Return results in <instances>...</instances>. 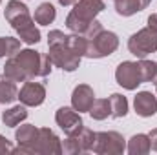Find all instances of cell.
I'll use <instances>...</instances> for the list:
<instances>
[{"instance_id": "6da1fadb", "label": "cell", "mask_w": 157, "mask_h": 155, "mask_svg": "<svg viewBox=\"0 0 157 155\" xmlns=\"http://www.w3.org/2000/svg\"><path fill=\"white\" fill-rule=\"evenodd\" d=\"M51 60L48 55L35 49H20L6 60L4 75L15 82H26L37 77H48L51 73Z\"/></svg>"}, {"instance_id": "7a4b0ae2", "label": "cell", "mask_w": 157, "mask_h": 155, "mask_svg": "<svg viewBox=\"0 0 157 155\" xmlns=\"http://www.w3.org/2000/svg\"><path fill=\"white\" fill-rule=\"evenodd\" d=\"M102 0H77L73 4V9L66 17V28L71 33L84 35L86 29L91 26V22L97 18L101 11H104Z\"/></svg>"}, {"instance_id": "3957f363", "label": "cell", "mask_w": 157, "mask_h": 155, "mask_svg": "<svg viewBox=\"0 0 157 155\" xmlns=\"http://www.w3.org/2000/svg\"><path fill=\"white\" fill-rule=\"evenodd\" d=\"M119 47V37L113 31H101L97 37L88 39L86 42V53L84 57L88 59H102V57H110L117 51Z\"/></svg>"}, {"instance_id": "277c9868", "label": "cell", "mask_w": 157, "mask_h": 155, "mask_svg": "<svg viewBox=\"0 0 157 155\" xmlns=\"http://www.w3.org/2000/svg\"><path fill=\"white\" fill-rule=\"evenodd\" d=\"M49 51H48V57L51 60V64L55 68H60L62 71H75L78 66H80V55H77L70 46H68V37L64 42L60 44H53V46H48Z\"/></svg>"}, {"instance_id": "5b68a950", "label": "cell", "mask_w": 157, "mask_h": 155, "mask_svg": "<svg viewBox=\"0 0 157 155\" xmlns=\"http://www.w3.org/2000/svg\"><path fill=\"white\" fill-rule=\"evenodd\" d=\"M91 152L97 155H119L126 152V139L119 131H99Z\"/></svg>"}, {"instance_id": "8992f818", "label": "cell", "mask_w": 157, "mask_h": 155, "mask_svg": "<svg viewBox=\"0 0 157 155\" xmlns=\"http://www.w3.org/2000/svg\"><path fill=\"white\" fill-rule=\"evenodd\" d=\"M128 49L137 59H144L150 53H155L157 51V33L152 31L150 28L139 29L137 33H133L128 39Z\"/></svg>"}, {"instance_id": "52a82bcc", "label": "cell", "mask_w": 157, "mask_h": 155, "mask_svg": "<svg viewBox=\"0 0 157 155\" xmlns=\"http://www.w3.org/2000/svg\"><path fill=\"white\" fill-rule=\"evenodd\" d=\"M4 17H6V20L11 24V28L15 31H18L24 26L35 22V18L29 15L28 6L24 2H20V0H9L6 4V9H4Z\"/></svg>"}, {"instance_id": "ba28073f", "label": "cell", "mask_w": 157, "mask_h": 155, "mask_svg": "<svg viewBox=\"0 0 157 155\" xmlns=\"http://www.w3.org/2000/svg\"><path fill=\"white\" fill-rule=\"evenodd\" d=\"M39 139V128L33 124H22L15 131L17 148H13V153H29L35 155V142Z\"/></svg>"}, {"instance_id": "9c48e42d", "label": "cell", "mask_w": 157, "mask_h": 155, "mask_svg": "<svg viewBox=\"0 0 157 155\" xmlns=\"http://www.w3.org/2000/svg\"><path fill=\"white\" fill-rule=\"evenodd\" d=\"M115 80H117L119 86H122L124 89H130V91L137 89V86L143 84L137 62H132V60L121 62L117 66V70H115Z\"/></svg>"}, {"instance_id": "30bf717a", "label": "cell", "mask_w": 157, "mask_h": 155, "mask_svg": "<svg viewBox=\"0 0 157 155\" xmlns=\"http://www.w3.org/2000/svg\"><path fill=\"white\" fill-rule=\"evenodd\" d=\"M55 122L60 126V130H62L66 135H77L78 131L84 128V122H82L80 113H77V110L68 108V106H62V108L57 110V113H55Z\"/></svg>"}, {"instance_id": "8fae6325", "label": "cell", "mask_w": 157, "mask_h": 155, "mask_svg": "<svg viewBox=\"0 0 157 155\" xmlns=\"http://www.w3.org/2000/svg\"><path fill=\"white\" fill-rule=\"evenodd\" d=\"M62 141L49 128H39V139L35 142V155H60Z\"/></svg>"}, {"instance_id": "7c38bea8", "label": "cell", "mask_w": 157, "mask_h": 155, "mask_svg": "<svg viewBox=\"0 0 157 155\" xmlns=\"http://www.w3.org/2000/svg\"><path fill=\"white\" fill-rule=\"evenodd\" d=\"M18 100L26 108H37V106H40L46 100V88L40 82L26 80L24 86L18 91Z\"/></svg>"}, {"instance_id": "4fadbf2b", "label": "cell", "mask_w": 157, "mask_h": 155, "mask_svg": "<svg viewBox=\"0 0 157 155\" xmlns=\"http://www.w3.org/2000/svg\"><path fill=\"white\" fill-rule=\"evenodd\" d=\"M93 100H95V93H93L91 86H88V84L75 86V89L71 93V108L73 110H77L78 113L90 112V108L93 106Z\"/></svg>"}, {"instance_id": "5bb4252c", "label": "cell", "mask_w": 157, "mask_h": 155, "mask_svg": "<svg viewBox=\"0 0 157 155\" xmlns=\"http://www.w3.org/2000/svg\"><path fill=\"white\" fill-rule=\"evenodd\" d=\"M133 108L139 117H154L157 113V97L152 91H139L133 99Z\"/></svg>"}, {"instance_id": "9a60e30c", "label": "cell", "mask_w": 157, "mask_h": 155, "mask_svg": "<svg viewBox=\"0 0 157 155\" xmlns=\"http://www.w3.org/2000/svg\"><path fill=\"white\" fill-rule=\"evenodd\" d=\"M150 0H115V11L121 17H132L143 9H146Z\"/></svg>"}, {"instance_id": "2e32d148", "label": "cell", "mask_w": 157, "mask_h": 155, "mask_svg": "<svg viewBox=\"0 0 157 155\" xmlns=\"http://www.w3.org/2000/svg\"><path fill=\"white\" fill-rule=\"evenodd\" d=\"M28 119V110L24 104H17V106H11L9 110H6L2 113V122L7 126V128H17L20 122H24Z\"/></svg>"}, {"instance_id": "e0dca14e", "label": "cell", "mask_w": 157, "mask_h": 155, "mask_svg": "<svg viewBox=\"0 0 157 155\" xmlns=\"http://www.w3.org/2000/svg\"><path fill=\"white\" fill-rule=\"evenodd\" d=\"M18 99V88L15 80L0 75V104H11Z\"/></svg>"}, {"instance_id": "ac0fdd59", "label": "cell", "mask_w": 157, "mask_h": 155, "mask_svg": "<svg viewBox=\"0 0 157 155\" xmlns=\"http://www.w3.org/2000/svg\"><path fill=\"white\" fill-rule=\"evenodd\" d=\"M126 150H128L130 155H146V153H150V150H152V146H150V137L144 135V133L133 135V137L128 141Z\"/></svg>"}, {"instance_id": "d6986e66", "label": "cell", "mask_w": 157, "mask_h": 155, "mask_svg": "<svg viewBox=\"0 0 157 155\" xmlns=\"http://www.w3.org/2000/svg\"><path fill=\"white\" fill-rule=\"evenodd\" d=\"M55 17H57V9H55V6L53 4H49V2H42L39 7L35 9V22L40 24V26H49L53 20H55Z\"/></svg>"}, {"instance_id": "ffe728a7", "label": "cell", "mask_w": 157, "mask_h": 155, "mask_svg": "<svg viewBox=\"0 0 157 155\" xmlns=\"http://www.w3.org/2000/svg\"><path fill=\"white\" fill-rule=\"evenodd\" d=\"M88 113L91 115V119H95V120H104V119L112 117L110 100H108V99H95V100H93V106L90 108Z\"/></svg>"}, {"instance_id": "44dd1931", "label": "cell", "mask_w": 157, "mask_h": 155, "mask_svg": "<svg viewBox=\"0 0 157 155\" xmlns=\"http://www.w3.org/2000/svg\"><path fill=\"white\" fill-rule=\"evenodd\" d=\"M108 100H110V108H112V117H115V119L126 117V113H128V99L124 95L113 93V95H110Z\"/></svg>"}, {"instance_id": "7402d4cb", "label": "cell", "mask_w": 157, "mask_h": 155, "mask_svg": "<svg viewBox=\"0 0 157 155\" xmlns=\"http://www.w3.org/2000/svg\"><path fill=\"white\" fill-rule=\"evenodd\" d=\"M17 35H18L20 42H24V44H28V46L39 44L40 42V31H39V28L35 26V22L29 24V26H24L22 29H18Z\"/></svg>"}, {"instance_id": "603a6c76", "label": "cell", "mask_w": 157, "mask_h": 155, "mask_svg": "<svg viewBox=\"0 0 157 155\" xmlns=\"http://www.w3.org/2000/svg\"><path fill=\"white\" fill-rule=\"evenodd\" d=\"M20 51V40L13 37H0V59L2 57H13Z\"/></svg>"}, {"instance_id": "cb8c5ba5", "label": "cell", "mask_w": 157, "mask_h": 155, "mask_svg": "<svg viewBox=\"0 0 157 155\" xmlns=\"http://www.w3.org/2000/svg\"><path fill=\"white\" fill-rule=\"evenodd\" d=\"M139 66V73H141V80L143 82H152L154 73H155V62L154 60H146V59H141L137 62Z\"/></svg>"}, {"instance_id": "d4e9b609", "label": "cell", "mask_w": 157, "mask_h": 155, "mask_svg": "<svg viewBox=\"0 0 157 155\" xmlns=\"http://www.w3.org/2000/svg\"><path fill=\"white\" fill-rule=\"evenodd\" d=\"M77 137H78V141H80V144H82L84 153H86V152H91L93 142H95V131L84 126V128H82V130L77 133Z\"/></svg>"}, {"instance_id": "484cf974", "label": "cell", "mask_w": 157, "mask_h": 155, "mask_svg": "<svg viewBox=\"0 0 157 155\" xmlns=\"http://www.w3.org/2000/svg\"><path fill=\"white\" fill-rule=\"evenodd\" d=\"M4 153H13V146H11V142L4 135H0V155H4Z\"/></svg>"}, {"instance_id": "4316f807", "label": "cell", "mask_w": 157, "mask_h": 155, "mask_svg": "<svg viewBox=\"0 0 157 155\" xmlns=\"http://www.w3.org/2000/svg\"><path fill=\"white\" fill-rule=\"evenodd\" d=\"M148 137H150V146H152V150H155L157 152V128L148 133Z\"/></svg>"}, {"instance_id": "83f0119b", "label": "cell", "mask_w": 157, "mask_h": 155, "mask_svg": "<svg viewBox=\"0 0 157 155\" xmlns=\"http://www.w3.org/2000/svg\"><path fill=\"white\" fill-rule=\"evenodd\" d=\"M148 28H150L152 31H155V33H157V13H154V15H150V17H148Z\"/></svg>"}, {"instance_id": "f1b7e54d", "label": "cell", "mask_w": 157, "mask_h": 155, "mask_svg": "<svg viewBox=\"0 0 157 155\" xmlns=\"http://www.w3.org/2000/svg\"><path fill=\"white\" fill-rule=\"evenodd\" d=\"M75 2H77V0H59L60 6H73Z\"/></svg>"}, {"instance_id": "f546056e", "label": "cell", "mask_w": 157, "mask_h": 155, "mask_svg": "<svg viewBox=\"0 0 157 155\" xmlns=\"http://www.w3.org/2000/svg\"><path fill=\"white\" fill-rule=\"evenodd\" d=\"M152 82L157 84V62H155V73H154V78H152Z\"/></svg>"}, {"instance_id": "4dcf8cb0", "label": "cell", "mask_w": 157, "mask_h": 155, "mask_svg": "<svg viewBox=\"0 0 157 155\" xmlns=\"http://www.w3.org/2000/svg\"><path fill=\"white\" fill-rule=\"evenodd\" d=\"M155 93H157V84H155Z\"/></svg>"}, {"instance_id": "1f68e13d", "label": "cell", "mask_w": 157, "mask_h": 155, "mask_svg": "<svg viewBox=\"0 0 157 155\" xmlns=\"http://www.w3.org/2000/svg\"><path fill=\"white\" fill-rule=\"evenodd\" d=\"M0 2H2V0H0Z\"/></svg>"}]
</instances>
